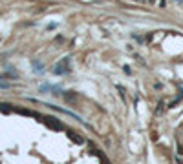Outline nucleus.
Masks as SVG:
<instances>
[{
	"mask_svg": "<svg viewBox=\"0 0 183 164\" xmlns=\"http://www.w3.org/2000/svg\"><path fill=\"white\" fill-rule=\"evenodd\" d=\"M104 164H110V162H106V161H104Z\"/></svg>",
	"mask_w": 183,
	"mask_h": 164,
	"instance_id": "39448f33",
	"label": "nucleus"
},
{
	"mask_svg": "<svg viewBox=\"0 0 183 164\" xmlns=\"http://www.w3.org/2000/svg\"><path fill=\"white\" fill-rule=\"evenodd\" d=\"M33 69H35V71H42L44 68H42V64H40V62H33Z\"/></svg>",
	"mask_w": 183,
	"mask_h": 164,
	"instance_id": "20e7f679",
	"label": "nucleus"
},
{
	"mask_svg": "<svg viewBox=\"0 0 183 164\" xmlns=\"http://www.w3.org/2000/svg\"><path fill=\"white\" fill-rule=\"evenodd\" d=\"M68 135H70V139H71L73 142H77V144H82V142H84V139H82L81 135H77V133H73V131H68Z\"/></svg>",
	"mask_w": 183,
	"mask_h": 164,
	"instance_id": "7ed1b4c3",
	"label": "nucleus"
},
{
	"mask_svg": "<svg viewBox=\"0 0 183 164\" xmlns=\"http://www.w3.org/2000/svg\"><path fill=\"white\" fill-rule=\"evenodd\" d=\"M46 126H49L51 130H62V124H59V120L57 119H53V117H46Z\"/></svg>",
	"mask_w": 183,
	"mask_h": 164,
	"instance_id": "f03ea898",
	"label": "nucleus"
},
{
	"mask_svg": "<svg viewBox=\"0 0 183 164\" xmlns=\"http://www.w3.org/2000/svg\"><path fill=\"white\" fill-rule=\"evenodd\" d=\"M68 62H70V58L60 60V62H59V66H57L53 71H55L57 75H60V73H70V64H68Z\"/></svg>",
	"mask_w": 183,
	"mask_h": 164,
	"instance_id": "f257e3e1",
	"label": "nucleus"
}]
</instances>
